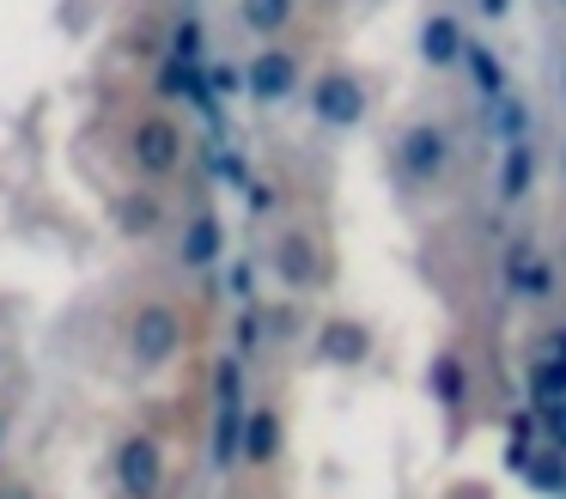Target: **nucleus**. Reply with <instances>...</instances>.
<instances>
[{
	"label": "nucleus",
	"mask_w": 566,
	"mask_h": 499,
	"mask_svg": "<svg viewBox=\"0 0 566 499\" xmlns=\"http://www.w3.org/2000/svg\"><path fill=\"white\" fill-rule=\"evenodd\" d=\"M286 19H293V0H244V24H250V31H262V37L281 31Z\"/></svg>",
	"instance_id": "2eb2a0df"
},
{
	"label": "nucleus",
	"mask_w": 566,
	"mask_h": 499,
	"mask_svg": "<svg viewBox=\"0 0 566 499\" xmlns=\"http://www.w3.org/2000/svg\"><path fill=\"white\" fill-rule=\"evenodd\" d=\"M560 165H566V158H560Z\"/></svg>",
	"instance_id": "a878e982"
},
{
	"label": "nucleus",
	"mask_w": 566,
	"mask_h": 499,
	"mask_svg": "<svg viewBox=\"0 0 566 499\" xmlns=\"http://www.w3.org/2000/svg\"><path fill=\"white\" fill-rule=\"evenodd\" d=\"M542 414H548V438L566 450V402H554V408H542Z\"/></svg>",
	"instance_id": "4be33fe9"
},
{
	"label": "nucleus",
	"mask_w": 566,
	"mask_h": 499,
	"mask_svg": "<svg viewBox=\"0 0 566 499\" xmlns=\"http://www.w3.org/2000/svg\"><path fill=\"white\" fill-rule=\"evenodd\" d=\"M420 55H427V67H451V61L469 55L463 43V24L451 19V12H439V19H427V31H420Z\"/></svg>",
	"instance_id": "6e6552de"
},
{
	"label": "nucleus",
	"mask_w": 566,
	"mask_h": 499,
	"mask_svg": "<svg viewBox=\"0 0 566 499\" xmlns=\"http://www.w3.org/2000/svg\"><path fill=\"white\" fill-rule=\"evenodd\" d=\"M244 389H238V360L220 365V433H213V462L244 457Z\"/></svg>",
	"instance_id": "f03ea898"
},
{
	"label": "nucleus",
	"mask_w": 566,
	"mask_h": 499,
	"mask_svg": "<svg viewBox=\"0 0 566 499\" xmlns=\"http://www.w3.org/2000/svg\"><path fill=\"white\" fill-rule=\"evenodd\" d=\"M402 170H408V183H432L444 170V158H451V141H444V128L439 122H415V128L402 134Z\"/></svg>",
	"instance_id": "7ed1b4c3"
},
{
	"label": "nucleus",
	"mask_w": 566,
	"mask_h": 499,
	"mask_svg": "<svg viewBox=\"0 0 566 499\" xmlns=\"http://www.w3.org/2000/svg\"><path fill=\"white\" fill-rule=\"evenodd\" d=\"M560 97H566V67H560Z\"/></svg>",
	"instance_id": "393cba45"
},
{
	"label": "nucleus",
	"mask_w": 566,
	"mask_h": 499,
	"mask_svg": "<svg viewBox=\"0 0 566 499\" xmlns=\"http://www.w3.org/2000/svg\"><path fill=\"white\" fill-rule=\"evenodd\" d=\"M171 61H184V67H196V61H201V31H196V19H184V24H177Z\"/></svg>",
	"instance_id": "a211bd4d"
},
{
	"label": "nucleus",
	"mask_w": 566,
	"mask_h": 499,
	"mask_svg": "<svg viewBox=\"0 0 566 499\" xmlns=\"http://www.w3.org/2000/svg\"><path fill=\"white\" fill-rule=\"evenodd\" d=\"M177 158H184V134L159 116L140 122L135 128V165L147 170V177H165V170H177Z\"/></svg>",
	"instance_id": "423d86ee"
},
{
	"label": "nucleus",
	"mask_w": 566,
	"mask_h": 499,
	"mask_svg": "<svg viewBox=\"0 0 566 499\" xmlns=\"http://www.w3.org/2000/svg\"><path fill=\"white\" fill-rule=\"evenodd\" d=\"M530 177H536V158H530V141H505V158H500V201H524Z\"/></svg>",
	"instance_id": "1a4fd4ad"
},
{
	"label": "nucleus",
	"mask_w": 566,
	"mask_h": 499,
	"mask_svg": "<svg viewBox=\"0 0 566 499\" xmlns=\"http://www.w3.org/2000/svg\"><path fill=\"white\" fill-rule=\"evenodd\" d=\"M530 481H536V487H548V493H566V469H560L554 457H542L536 469H530Z\"/></svg>",
	"instance_id": "aec40b11"
},
{
	"label": "nucleus",
	"mask_w": 566,
	"mask_h": 499,
	"mask_svg": "<svg viewBox=\"0 0 566 499\" xmlns=\"http://www.w3.org/2000/svg\"><path fill=\"white\" fill-rule=\"evenodd\" d=\"M500 134L524 141V110H517V97H505V104H500Z\"/></svg>",
	"instance_id": "412c9836"
},
{
	"label": "nucleus",
	"mask_w": 566,
	"mask_h": 499,
	"mask_svg": "<svg viewBox=\"0 0 566 499\" xmlns=\"http://www.w3.org/2000/svg\"><path fill=\"white\" fill-rule=\"evenodd\" d=\"M481 12H488V19H505V12H512V0H481Z\"/></svg>",
	"instance_id": "b1692460"
},
{
	"label": "nucleus",
	"mask_w": 566,
	"mask_h": 499,
	"mask_svg": "<svg viewBox=\"0 0 566 499\" xmlns=\"http://www.w3.org/2000/svg\"><path fill=\"white\" fill-rule=\"evenodd\" d=\"M244 457L250 462H274V457H281V420H274L269 408L244 420Z\"/></svg>",
	"instance_id": "9d476101"
},
{
	"label": "nucleus",
	"mask_w": 566,
	"mask_h": 499,
	"mask_svg": "<svg viewBox=\"0 0 566 499\" xmlns=\"http://www.w3.org/2000/svg\"><path fill=\"white\" fill-rule=\"evenodd\" d=\"M116 226H123L128 238H147V231L159 226V201H153V195H128V201H116Z\"/></svg>",
	"instance_id": "ddd939ff"
},
{
	"label": "nucleus",
	"mask_w": 566,
	"mask_h": 499,
	"mask_svg": "<svg viewBox=\"0 0 566 499\" xmlns=\"http://www.w3.org/2000/svg\"><path fill=\"white\" fill-rule=\"evenodd\" d=\"M329 353L335 360H359V353H366V335H354V329H329Z\"/></svg>",
	"instance_id": "6ab92c4d"
},
{
	"label": "nucleus",
	"mask_w": 566,
	"mask_h": 499,
	"mask_svg": "<svg viewBox=\"0 0 566 499\" xmlns=\"http://www.w3.org/2000/svg\"><path fill=\"white\" fill-rule=\"evenodd\" d=\"M135 360L140 365H165L177 353V341H184V329H177V316L165 311V304H147V311L135 316Z\"/></svg>",
	"instance_id": "39448f33"
},
{
	"label": "nucleus",
	"mask_w": 566,
	"mask_h": 499,
	"mask_svg": "<svg viewBox=\"0 0 566 499\" xmlns=\"http://www.w3.org/2000/svg\"><path fill=\"white\" fill-rule=\"evenodd\" d=\"M293 85H298V61L286 55V49H262V55L250 61V92H256L262 104H281Z\"/></svg>",
	"instance_id": "0eeeda50"
},
{
	"label": "nucleus",
	"mask_w": 566,
	"mask_h": 499,
	"mask_svg": "<svg viewBox=\"0 0 566 499\" xmlns=\"http://www.w3.org/2000/svg\"><path fill=\"white\" fill-rule=\"evenodd\" d=\"M505 274H512V287L524 292V299H542V292H548V268L530 262V243H512V256H505Z\"/></svg>",
	"instance_id": "f8f14e48"
},
{
	"label": "nucleus",
	"mask_w": 566,
	"mask_h": 499,
	"mask_svg": "<svg viewBox=\"0 0 566 499\" xmlns=\"http://www.w3.org/2000/svg\"><path fill=\"white\" fill-rule=\"evenodd\" d=\"M220 243H226L220 219H196V226H189V238H184V262H189V268L220 262Z\"/></svg>",
	"instance_id": "9b49d317"
},
{
	"label": "nucleus",
	"mask_w": 566,
	"mask_h": 499,
	"mask_svg": "<svg viewBox=\"0 0 566 499\" xmlns=\"http://www.w3.org/2000/svg\"><path fill=\"white\" fill-rule=\"evenodd\" d=\"M432 389H439V402H463L469 372H463L457 360H439V365H432Z\"/></svg>",
	"instance_id": "dca6fc26"
},
{
	"label": "nucleus",
	"mask_w": 566,
	"mask_h": 499,
	"mask_svg": "<svg viewBox=\"0 0 566 499\" xmlns=\"http://www.w3.org/2000/svg\"><path fill=\"white\" fill-rule=\"evenodd\" d=\"M274 268H281L286 287H311V243L305 238H286L281 256H274Z\"/></svg>",
	"instance_id": "4468645a"
},
{
	"label": "nucleus",
	"mask_w": 566,
	"mask_h": 499,
	"mask_svg": "<svg viewBox=\"0 0 566 499\" xmlns=\"http://www.w3.org/2000/svg\"><path fill=\"white\" fill-rule=\"evenodd\" d=\"M469 67H475V80H481V92H500V61H493V49H481V43H469Z\"/></svg>",
	"instance_id": "f3484780"
},
{
	"label": "nucleus",
	"mask_w": 566,
	"mask_h": 499,
	"mask_svg": "<svg viewBox=\"0 0 566 499\" xmlns=\"http://www.w3.org/2000/svg\"><path fill=\"white\" fill-rule=\"evenodd\" d=\"M311 110H317L329 128H354V122L366 116V92H359V80H347V73H323V80L311 85Z\"/></svg>",
	"instance_id": "20e7f679"
},
{
	"label": "nucleus",
	"mask_w": 566,
	"mask_h": 499,
	"mask_svg": "<svg viewBox=\"0 0 566 499\" xmlns=\"http://www.w3.org/2000/svg\"><path fill=\"white\" fill-rule=\"evenodd\" d=\"M250 207H256V214H269V207H274V189H269V183H256V189H250Z\"/></svg>",
	"instance_id": "5701e85b"
},
{
	"label": "nucleus",
	"mask_w": 566,
	"mask_h": 499,
	"mask_svg": "<svg viewBox=\"0 0 566 499\" xmlns=\"http://www.w3.org/2000/svg\"><path fill=\"white\" fill-rule=\"evenodd\" d=\"M116 481H123L128 499H159V481H165V457L153 438H128L116 450Z\"/></svg>",
	"instance_id": "f257e3e1"
}]
</instances>
